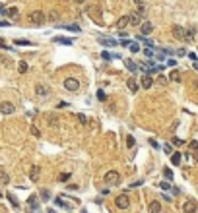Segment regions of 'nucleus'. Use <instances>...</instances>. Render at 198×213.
Listing matches in <instances>:
<instances>
[{
	"mask_svg": "<svg viewBox=\"0 0 198 213\" xmlns=\"http://www.w3.org/2000/svg\"><path fill=\"white\" fill-rule=\"evenodd\" d=\"M29 21L31 23H35V25H43L45 21H47V14H45L43 10H33V12H29Z\"/></svg>",
	"mask_w": 198,
	"mask_h": 213,
	"instance_id": "1",
	"label": "nucleus"
},
{
	"mask_svg": "<svg viewBox=\"0 0 198 213\" xmlns=\"http://www.w3.org/2000/svg\"><path fill=\"white\" fill-rule=\"evenodd\" d=\"M115 205H117L119 209H128V207H130V198H128V194H119V196L115 198Z\"/></svg>",
	"mask_w": 198,
	"mask_h": 213,
	"instance_id": "2",
	"label": "nucleus"
},
{
	"mask_svg": "<svg viewBox=\"0 0 198 213\" xmlns=\"http://www.w3.org/2000/svg\"><path fill=\"white\" fill-rule=\"evenodd\" d=\"M144 16H146V10H144V6L140 4V8L130 16V23H132V25H140V23L144 21Z\"/></svg>",
	"mask_w": 198,
	"mask_h": 213,
	"instance_id": "3",
	"label": "nucleus"
},
{
	"mask_svg": "<svg viewBox=\"0 0 198 213\" xmlns=\"http://www.w3.org/2000/svg\"><path fill=\"white\" fill-rule=\"evenodd\" d=\"M64 89L70 91V93H74V91L80 89V82H78L76 78H66L64 80Z\"/></svg>",
	"mask_w": 198,
	"mask_h": 213,
	"instance_id": "4",
	"label": "nucleus"
},
{
	"mask_svg": "<svg viewBox=\"0 0 198 213\" xmlns=\"http://www.w3.org/2000/svg\"><path fill=\"white\" fill-rule=\"evenodd\" d=\"M105 182L111 184V186H115V184H119V182H121V174H119L117 170H109V172L105 174Z\"/></svg>",
	"mask_w": 198,
	"mask_h": 213,
	"instance_id": "5",
	"label": "nucleus"
},
{
	"mask_svg": "<svg viewBox=\"0 0 198 213\" xmlns=\"http://www.w3.org/2000/svg\"><path fill=\"white\" fill-rule=\"evenodd\" d=\"M173 35H175L177 39L185 41V39H187V27H183V25H173Z\"/></svg>",
	"mask_w": 198,
	"mask_h": 213,
	"instance_id": "6",
	"label": "nucleus"
},
{
	"mask_svg": "<svg viewBox=\"0 0 198 213\" xmlns=\"http://www.w3.org/2000/svg\"><path fill=\"white\" fill-rule=\"evenodd\" d=\"M0 112L2 114H12V112H16V105H12L10 101H4V103H0Z\"/></svg>",
	"mask_w": 198,
	"mask_h": 213,
	"instance_id": "7",
	"label": "nucleus"
},
{
	"mask_svg": "<svg viewBox=\"0 0 198 213\" xmlns=\"http://www.w3.org/2000/svg\"><path fill=\"white\" fill-rule=\"evenodd\" d=\"M140 85H142V89H150L152 85H154V78L150 74H142V78H140Z\"/></svg>",
	"mask_w": 198,
	"mask_h": 213,
	"instance_id": "8",
	"label": "nucleus"
},
{
	"mask_svg": "<svg viewBox=\"0 0 198 213\" xmlns=\"http://www.w3.org/2000/svg\"><path fill=\"white\" fill-rule=\"evenodd\" d=\"M196 209H198V203L194 200H187L185 205H183V211L185 213H196Z\"/></svg>",
	"mask_w": 198,
	"mask_h": 213,
	"instance_id": "9",
	"label": "nucleus"
},
{
	"mask_svg": "<svg viewBox=\"0 0 198 213\" xmlns=\"http://www.w3.org/2000/svg\"><path fill=\"white\" fill-rule=\"evenodd\" d=\"M126 25H130V16H122V18H119L117 23H115V27H117L119 31H122Z\"/></svg>",
	"mask_w": 198,
	"mask_h": 213,
	"instance_id": "10",
	"label": "nucleus"
},
{
	"mask_svg": "<svg viewBox=\"0 0 198 213\" xmlns=\"http://www.w3.org/2000/svg\"><path fill=\"white\" fill-rule=\"evenodd\" d=\"M55 203L58 205V207H62V209H68V211H70V209H74V205H72L70 202H66V200L62 198V196H58V198H55Z\"/></svg>",
	"mask_w": 198,
	"mask_h": 213,
	"instance_id": "11",
	"label": "nucleus"
},
{
	"mask_svg": "<svg viewBox=\"0 0 198 213\" xmlns=\"http://www.w3.org/2000/svg\"><path fill=\"white\" fill-rule=\"evenodd\" d=\"M152 31H154V25H152L150 21H142V23H140V35L146 37V35H150Z\"/></svg>",
	"mask_w": 198,
	"mask_h": 213,
	"instance_id": "12",
	"label": "nucleus"
},
{
	"mask_svg": "<svg viewBox=\"0 0 198 213\" xmlns=\"http://www.w3.org/2000/svg\"><path fill=\"white\" fill-rule=\"evenodd\" d=\"M39 176H41V167L33 165L31 170H29V178H31V182H37V180H39Z\"/></svg>",
	"mask_w": 198,
	"mask_h": 213,
	"instance_id": "13",
	"label": "nucleus"
},
{
	"mask_svg": "<svg viewBox=\"0 0 198 213\" xmlns=\"http://www.w3.org/2000/svg\"><path fill=\"white\" fill-rule=\"evenodd\" d=\"M97 41L101 43V45H103V47H115V45H119V43L115 41V39H113V37H99Z\"/></svg>",
	"mask_w": 198,
	"mask_h": 213,
	"instance_id": "14",
	"label": "nucleus"
},
{
	"mask_svg": "<svg viewBox=\"0 0 198 213\" xmlns=\"http://www.w3.org/2000/svg\"><path fill=\"white\" fill-rule=\"evenodd\" d=\"M27 205L31 207L33 211H37V209H39V200H37V196H29V198H27Z\"/></svg>",
	"mask_w": 198,
	"mask_h": 213,
	"instance_id": "15",
	"label": "nucleus"
},
{
	"mask_svg": "<svg viewBox=\"0 0 198 213\" xmlns=\"http://www.w3.org/2000/svg\"><path fill=\"white\" fill-rule=\"evenodd\" d=\"M148 209H150V213H161V203L155 200V202L150 203V207H148Z\"/></svg>",
	"mask_w": 198,
	"mask_h": 213,
	"instance_id": "16",
	"label": "nucleus"
},
{
	"mask_svg": "<svg viewBox=\"0 0 198 213\" xmlns=\"http://www.w3.org/2000/svg\"><path fill=\"white\" fill-rule=\"evenodd\" d=\"M126 85H128V89H130L132 93H136V91H138V82H136L134 78H128V82H126Z\"/></svg>",
	"mask_w": 198,
	"mask_h": 213,
	"instance_id": "17",
	"label": "nucleus"
},
{
	"mask_svg": "<svg viewBox=\"0 0 198 213\" xmlns=\"http://www.w3.org/2000/svg\"><path fill=\"white\" fill-rule=\"evenodd\" d=\"M53 43H58V45H72V39H68V37H55L53 39Z\"/></svg>",
	"mask_w": 198,
	"mask_h": 213,
	"instance_id": "18",
	"label": "nucleus"
},
{
	"mask_svg": "<svg viewBox=\"0 0 198 213\" xmlns=\"http://www.w3.org/2000/svg\"><path fill=\"white\" fill-rule=\"evenodd\" d=\"M136 39H138V41H140V43H144V45L148 47V49H154V41H150V39H146L144 35H140V33H138V37H136Z\"/></svg>",
	"mask_w": 198,
	"mask_h": 213,
	"instance_id": "19",
	"label": "nucleus"
},
{
	"mask_svg": "<svg viewBox=\"0 0 198 213\" xmlns=\"http://www.w3.org/2000/svg\"><path fill=\"white\" fill-rule=\"evenodd\" d=\"M124 66H126V68H128V70H130L132 74H134V72H136V70H138V66H136V64L132 62L130 58H124Z\"/></svg>",
	"mask_w": 198,
	"mask_h": 213,
	"instance_id": "20",
	"label": "nucleus"
},
{
	"mask_svg": "<svg viewBox=\"0 0 198 213\" xmlns=\"http://www.w3.org/2000/svg\"><path fill=\"white\" fill-rule=\"evenodd\" d=\"M0 184H2V186H4V184H10V176H8L6 170H0Z\"/></svg>",
	"mask_w": 198,
	"mask_h": 213,
	"instance_id": "21",
	"label": "nucleus"
},
{
	"mask_svg": "<svg viewBox=\"0 0 198 213\" xmlns=\"http://www.w3.org/2000/svg\"><path fill=\"white\" fill-rule=\"evenodd\" d=\"M181 159H183V157H181V153H179V151H173V155H171V163H173V165H181Z\"/></svg>",
	"mask_w": 198,
	"mask_h": 213,
	"instance_id": "22",
	"label": "nucleus"
},
{
	"mask_svg": "<svg viewBox=\"0 0 198 213\" xmlns=\"http://www.w3.org/2000/svg\"><path fill=\"white\" fill-rule=\"evenodd\" d=\"M194 35H196V29H194V27H187V39H185V41L190 43L194 39Z\"/></svg>",
	"mask_w": 198,
	"mask_h": 213,
	"instance_id": "23",
	"label": "nucleus"
},
{
	"mask_svg": "<svg viewBox=\"0 0 198 213\" xmlns=\"http://www.w3.org/2000/svg\"><path fill=\"white\" fill-rule=\"evenodd\" d=\"M62 29H68V31L72 33H80L82 29H80V25H76V23H70V25H62Z\"/></svg>",
	"mask_w": 198,
	"mask_h": 213,
	"instance_id": "24",
	"label": "nucleus"
},
{
	"mask_svg": "<svg viewBox=\"0 0 198 213\" xmlns=\"http://www.w3.org/2000/svg\"><path fill=\"white\" fill-rule=\"evenodd\" d=\"M35 93H37L39 97H47V93H49V91L45 89L43 85H37V87H35Z\"/></svg>",
	"mask_w": 198,
	"mask_h": 213,
	"instance_id": "25",
	"label": "nucleus"
},
{
	"mask_svg": "<svg viewBox=\"0 0 198 213\" xmlns=\"http://www.w3.org/2000/svg\"><path fill=\"white\" fill-rule=\"evenodd\" d=\"M6 198H8V200H10V203H12V205H14V207H16V209H18V207H20V202H18V198H16V196H14V194H8V196H6Z\"/></svg>",
	"mask_w": 198,
	"mask_h": 213,
	"instance_id": "26",
	"label": "nucleus"
},
{
	"mask_svg": "<svg viewBox=\"0 0 198 213\" xmlns=\"http://www.w3.org/2000/svg\"><path fill=\"white\" fill-rule=\"evenodd\" d=\"M16 45H18V47H27V45H31V41H27V39H16Z\"/></svg>",
	"mask_w": 198,
	"mask_h": 213,
	"instance_id": "27",
	"label": "nucleus"
},
{
	"mask_svg": "<svg viewBox=\"0 0 198 213\" xmlns=\"http://www.w3.org/2000/svg\"><path fill=\"white\" fill-rule=\"evenodd\" d=\"M6 14H8V16H10L12 20H18V8H10V10L6 12Z\"/></svg>",
	"mask_w": 198,
	"mask_h": 213,
	"instance_id": "28",
	"label": "nucleus"
},
{
	"mask_svg": "<svg viewBox=\"0 0 198 213\" xmlns=\"http://www.w3.org/2000/svg\"><path fill=\"white\" fill-rule=\"evenodd\" d=\"M18 72H20V74H25V72H27V62H20L18 64Z\"/></svg>",
	"mask_w": 198,
	"mask_h": 213,
	"instance_id": "29",
	"label": "nucleus"
},
{
	"mask_svg": "<svg viewBox=\"0 0 198 213\" xmlns=\"http://www.w3.org/2000/svg\"><path fill=\"white\" fill-rule=\"evenodd\" d=\"M163 176L167 180H173V170L171 169H163Z\"/></svg>",
	"mask_w": 198,
	"mask_h": 213,
	"instance_id": "30",
	"label": "nucleus"
},
{
	"mask_svg": "<svg viewBox=\"0 0 198 213\" xmlns=\"http://www.w3.org/2000/svg\"><path fill=\"white\" fill-rule=\"evenodd\" d=\"M39 194H41V200H51V192H49V190H45V188H43Z\"/></svg>",
	"mask_w": 198,
	"mask_h": 213,
	"instance_id": "31",
	"label": "nucleus"
},
{
	"mask_svg": "<svg viewBox=\"0 0 198 213\" xmlns=\"http://www.w3.org/2000/svg\"><path fill=\"white\" fill-rule=\"evenodd\" d=\"M58 18H60V14H58V12H56V10H53V12H51V14H49V20H53V21H56V20H58Z\"/></svg>",
	"mask_w": 198,
	"mask_h": 213,
	"instance_id": "32",
	"label": "nucleus"
},
{
	"mask_svg": "<svg viewBox=\"0 0 198 213\" xmlns=\"http://www.w3.org/2000/svg\"><path fill=\"white\" fill-rule=\"evenodd\" d=\"M126 145H128V147H134V145H136V139L132 138V136H126Z\"/></svg>",
	"mask_w": 198,
	"mask_h": 213,
	"instance_id": "33",
	"label": "nucleus"
},
{
	"mask_svg": "<svg viewBox=\"0 0 198 213\" xmlns=\"http://www.w3.org/2000/svg\"><path fill=\"white\" fill-rule=\"evenodd\" d=\"M171 80H173V82H181V74H179V72H171Z\"/></svg>",
	"mask_w": 198,
	"mask_h": 213,
	"instance_id": "34",
	"label": "nucleus"
},
{
	"mask_svg": "<svg viewBox=\"0 0 198 213\" xmlns=\"http://www.w3.org/2000/svg\"><path fill=\"white\" fill-rule=\"evenodd\" d=\"M159 186H161V190H171V182H169V180L161 182V184H159Z\"/></svg>",
	"mask_w": 198,
	"mask_h": 213,
	"instance_id": "35",
	"label": "nucleus"
},
{
	"mask_svg": "<svg viewBox=\"0 0 198 213\" xmlns=\"http://www.w3.org/2000/svg\"><path fill=\"white\" fill-rule=\"evenodd\" d=\"M31 134L35 136V138H41V132H39V128L37 126H31Z\"/></svg>",
	"mask_w": 198,
	"mask_h": 213,
	"instance_id": "36",
	"label": "nucleus"
},
{
	"mask_svg": "<svg viewBox=\"0 0 198 213\" xmlns=\"http://www.w3.org/2000/svg\"><path fill=\"white\" fill-rule=\"evenodd\" d=\"M119 45H122V47H130L132 43H130V39H126V37H122V39H121V43H119Z\"/></svg>",
	"mask_w": 198,
	"mask_h": 213,
	"instance_id": "37",
	"label": "nucleus"
},
{
	"mask_svg": "<svg viewBox=\"0 0 198 213\" xmlns=\"http://www.w3.org/2000/svg\"><path fill=\"white\" fill-rule=\"evenodd\" d=\"M97 99H99V101H105V99H107V95H105V91H103V89H99V91H97Z\"/></svg>",
	"mask_w": 198,
	"mask_h": 213,
	"instance_id": "38",
	"label": "nucleus"
},
{
	"mask_svg": "<svg viewBox=\"0 0 198 213\" xmlns=\"http://www.w3.org/2000/svg\"><path fill=\"white\" fill-rule=\"evenodd\" d=\"M128 49H130V53H138V51H140V45H136V43H132L130 47H128Z\"/></svg>",
	"mask_w": 198,
	"mask_h": 213,
	"instance_id": "39",
	"label": "nucleus"
},
{
	"mask_svg": "<svg viewBox=\"0 0 198 213\" xmlns=\"http://www.w3.org/2000/svg\"><path fill=\"white\" fill-rule=\"evenodd\" d=\"M68 178H70V172H64V174H60V178H58V180H60V182H66Z\"/></svg>",
	"mask_w": 198,
	"mask_h": 213,
	"instance_id": "40",
	"label": "nucleus"
},
{
	"mask_svg": "<svg viewBox=\"0 0 198 213\" xmlns=\"http://www.w3.org/2000/svg\"><path fill=\"white\" fill-rule=\"evenodd\" d=\"M144 54H146L148 58H154V51H152V49H146V51H144Z\"/></svg>",
	"mask_w": 198,
	"mask_h": 213,
	"instance_id": "41",
	"label": "nucleus"
},
{
	"mask_svg": "<svg viewBox=\"0 0 198 213\" xmlns=\"http://www.w3.org/2000/svg\"><path fill=\"white\" fill-rule=\"evenodd\" d=\"M157 83H159V85H165V83H167V78L159 76V78H157Z\"/></svg>",
	"mask_w": 198,
	"mask_h": 213,
	"instance_id": "42",
	"label": "nucleus"
},
{
	"mask_svg": "<svg viewBox=\"0 0 198 213\" xmlns=\"http://www.w3.org/2000/svg\"><path fill=\"white\" fill-rule=\"evenodd\" d=\"M78 120H80V124H86V122H88V118L84 116V114H78Z\"/></svg>",
	"mask_w": 198,
	"mask_h": 213,
	"instance_id": "43",
	"label": "nucleus"
},
{
	"mask_svg": "<svg viewBox=\"0 0 198 213\" xmlns=\"http://www.w3.org/2000/svg\"><path fill=\"white\" fill-rule=\"evenodd\" d=\"M150 145H152V147H155V149L159 147V143H157V141H155V139H154V138L150 139Z\"/></svg>",
	"mask_w": 198,
	"mask_h": 213,
	"instance_id": "44",
	"label": "nucleus"
},
{
	"mask_svg": "<svg viewBox=\"0 0 198 213\" xmlns=\"http://www.w3.org/2000/svg\"><path fill=\"white\" fill-rule=\"evenodd\" d=\"M163 151H165V153H173V151H171V145H169V143H165V145H163Z\"/></svg>",
	"mask_w": 198,
	"mask_h": 213,
	"instance_id": "45",
	"label": "nucleus"
},
{
	"mask_svg": "<svg viewBox=\"0 0 198 213\" xmlns=\"http://www.w3.org/2000/svg\"><path fill=\"white\" fill-rule=\"evenodd\" d=\"M56 106H58V108H66V106H68V103H66V101H60Z\"/></svg>",
	"mask_w": 198,
	"mask_h": 213,
	"instance_id": "46",
	"label": "nucleus"
},
{
	"mask_svg": "<svg viewBox=\"0 0 198 213\" xmlns=\"http://www.w3.org/2000/svg\"><path fill=\"white\" fill-rule=\"evenodd\" d=\"M8 25H10V21H6V20L0 21V27H8Z\"/></svg>",
	"mask_w": 198,
	"mask_h": 213,
	"instance_id": "47",
	"label": "nucleus"
},
{
	"mask_svg": "<svg viewBox=\"0 0 198 213\" xmlns=\"http://www.w3.org/2000/svg\"><path fill=\"white\" fill-rule=\"evenodd\" d=\"M167 64H169V66H175L177 60H175V58H169V60H167Z\"/></svg>",
	"mask_w": 198,
	"mask_h": 213,
	"instance_id": "48",
	"label": "nucleus"
},
{
	"mask_svg": "<svg viewBox=\"0 0 198 213\" xmlns=\"http://www.w3.org/2000/svg\"><path fill=\"white\" fill-rule=\"evenodd\" d=\"M161 198H163L165 202H171V200H173V198H171V196H167V194H163V196H161Z\"/></svg>",
	"mask_w": 198,
	"mask_h": 213,
	"instance_id": "49",
	"label": "nucleus"
},
{
	"mask_svg": "<svg viewBox=\"0 0 198 213\" xmlns=\"http://www.w3.org/2000/svg\"><path fill=\"white\" fill-rule=\"evenodd\" d=\"M173 143H175V145H181V143H183V139H179V138H175V139H173Z\"/></svg>",
	"mask_w": 198,
	"mask_h": 213,
	"instance_id": "50",
	"label": "nucleus"
},
{
	"mask_svg": "<svg viewBox=\"0 0 198 213\" xmlns=\"http://www.w3.org/2000/svg\"><path fill=\"white\" fill-rule=\"evenodd\" d=\"M190 147H192V149H198V141H190Z\"/></svg>",
	"mask_w": 198,
	"mask_h": 213,
	"instance_id": "51",
	"label": "nucleus"
},
{
	"mask_svg": "<svg viewBox=\"0 0 198 213\" xmlns=\"http://www.w3.org/2000/svg\"><path fill=\"white\" fill-rule=\"evenodd\" d=\"M4 14H6V12H4V6L0 4V16H4Z\"/></svg>",
	"mask_w": 198,
	"mask_h": 213,
	"instance_id": "52",
	"label": "nucleus"
},
{
	"mask_svg": "<svg viewBox=\"0 0 198 213\" xmlns=\"http://www.w3.org/2000/svg\"><path fill=\"white\" fill-rule=\"evenodd\" d=\"M47 213H56V211H55V209H49V211H47Z\"/></svg>",
	"mask_w": 198,
	"mask_h": 213,
	"instance_id": "53",
	"label": "nucleus"
},
{
	"mask_svg": "<svg viewBox=\"0 0 198 213\" xmlns=\"http://www.w3.org/2000/svg\"><path fill=\"white\" fill-rule=\"evenodd\" d=\"M194 68H196V70H198V62H194Z\"/></svg>",
	"mask_w": 198,
	"mask_h": 213,
	"instance_id": "54",
	"label": "nucleus"
},
{
	"mask_svg": "<svg viewBox=\"0 0 198 213\" xmlns=\"http://www.w3.org/2000/svg\"><path fill=\"white\" fill-rule=\"evenodd\" d=\"M76 2H78V4H82V2H84V0H76Z\"/></svg>",
	"mask_w": 198,
	"mask_h": 213,
	"instance_id": "55",
	"label": "nucleus"
},
{
	"mask_svg": "<svg viewBox=\"0 0 198 213\" xmlns=\"http://www.w3.org/2000/svg\"><path fill=\"white\" fill-rule=\"evenodd\" d=\"M0 198H4V194H2V192H0Z\"/></svg>",
	"mask_w": 198,
	"mask_h": 213,
	"instance_id": "56",
	"label": "nucleus"
},
{
	"mask_svg": "<svg viewBox=\"0 0 198 213\" xmlns=\"http://www.w3.org/2000/svg\"><path fill=\"white\" fill-rule=\"evenodd\" d=\"M136 2H138V4H140V2H142V0H136Z\"/></svg>",
	"mask_w": 198,
	"mask_h": 213,
	"instance_id": "57",
	"label": "nucleus"
},
{
	"mask_svg": "<svg viewBox=\"0 0 198 213\" xmlns=\"http://www.w3.org/2000/svg\"><path fill=\"white\" fill-rule=\"evenodd\" d=\"M82 213H88V211H82Z\"/></svg>",
	"mask_w": 198,
	"mask_h": 213,
	"instance_id": "58",
	"label": "nucleus"
}]
</instances>
